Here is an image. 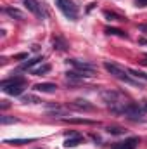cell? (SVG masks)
<instances>
[{
    "label": "cell",
    "instance_id": "1",
    "mask_svg": "<svg viewBox=\"0 0 147 149\" xmlns=\"http://www.w3.org/2000/svg\"><path fill=\"white\" fill-rule=\"evenodd\" d=\"M102 99L107 102L111 111L116 113V114H123L125 106L130 102V99L119 90H106V92H102Z\"/></svg>",
    "mask_w": 147,
    "mask_h": 149
},
{
    "label": "cell",
    "instance_id": "2",
    "mask_svg": "<svg viewBox=\"0 0 147 149\" xmlns=\"http://www.w3.org/2000/svg\"><path fill=\"white\" fill-rule=\"evenodd\" d=\"M0 88L9 94V95H21L26 88V80L23 76H14V78H9V80H3L0 83Z\"/></svg>",
    "mask_w": 147,
    "mask_h": 149
},
{
    "label": "cell",
    "instance_id": "3",
    "mask_svg": "<svg viewBox=\"0 0 147 149\" xmlns=\"http://www.w3.org/2000/svg\"><path fill=\"white\" fill-rule=\"evenodd\" d=\"M104 68L109 71L114 78H118V80H121V81H125V83H130V85H137V81L135 80H132V76L128 74L126 70H123L121 66H118V64H114V63H109V61H106L104 63Z\"/></svg>",
    "mask_w": 147,
    "mask_h": 149
},
{
    "label": "cell",
    "instance_id": "4",
    "mask_svg": "<svg viewBox=\"0 0 147 149\" xmlns=\"http://www.w3.org/2000/svg\"><path fill=\"white\" fill-rule=\"evenodd\" d=\"M55 5L59 7V10L71 21L78 19V7L74 5L73 0H55Z\"/></svg>",
    "mask_w": 147,
    "mask_h": 149
},
{
    "label": "cell",
    "instance_id": "5",
    "mask_svg": "<svg viewBox=\"0 0 147 149\" xmlns=\"http://www.w3.org/2000/svg\"><path fill=\"white\" fill-rule=\"evenodd\" d=\"M123 114H125L126 118H130V120H142L146 113H144V109H142L140 102L130 101V102L125 106V109H123Z\"/></svg>",
    "mask_w": 147,
    "mask_h": 149
},
{
    "label": "cell",
    "instance_id": "6",
    "mask_svg": "<svg viewBox=\"0 0 147 149\" xmlns=\"http://www.w3.org/2000/svg\"><path fill=\"white\" fill-rule=\"evenodd\" d=\"M137 146H139V137H128L121 142L112 144L111 149H137Z\"/></svg>",
    "mask_w": 147,
    "mask_h": 149
},
{
    "label": "cell",
    "instance_id": "7",
    "mask_svg": "<svg viewBox=\"0 0 147 149\" xmlns=\"http://www.w3.org/2000/svg\"><path fill=\"white\" fill-rule=\"evenodd\" d=\"M83 137L80 135V134H76V132H69L68 134V139L64 141V148H76V146H80V144H83Z\"/></svg>",
    "mask_w": 147,
    "mask_h": 149
},
{
    "label": "cell",
    "instance_id": "8",
    "mask_svg": "<svg viewBox=\"0 0 147 149\" xmlns=\"http://www.w3.org/2000/svg\"><path fill=\"white\" fill-rule=\"evenodd\" d=\"M23 2H24L26 9H28L31 14H35L37 17H43V10H42V5L38 3L37 0H23Z\"/></svg>",
    "mask_w": 147,
    "mask_h": 149
},
{
    "label": "cell",
    "instance_id": "9",
    "mask_svg": "<svg viewBox=\"0 0 147 149\" xmlns=\"http://www.w3.org/2000/svg\"><path fill=\"white\" fill-rule=\"evenodd\" d=\"M69 64L74 66L76 70H80V71H95V66H94V64H90V63H85V61L69 59Z\"/></svg>",
    "mask_w": 147,
    "mask_h": 149
},
{
    "label": "cell",
    "instance_id": "10",
    "mask_svg": "<svg viewBox=\"0 0 147 149\" xmlns=\"http://www.w3.org/2000/svg\"><path fill=\"white\" fill-rule=\"evenodd\" d=\"M71 108H74V109H83V111H92L94 109V106L88 101H85V99H76L73 104H71Z\"/></svg>",
    "mask_w": 147,
    "mask_h": 149
},
{
    "label": "cell",
    "instance_id": "11",
    "mask_svg": "<svg viewBox=\"0 0 147 149\" xmlns=\"http://www.w3.org/2000/svg\"><path fill=\"white\" fill-rule=\"evenodd\" d=\"M35 90L45 92V94H52V92L57 90V85H55V83H37V85H35Z\"/></svg>",
    "mask_w": 147,
    "mask_h": 149
},
{
    "label": "cell",
    "instance_id": "12",
    "mask_svg": "<svg viewBox=\"0 0 147 149\" xmlns=\"http://www.w3.org/2000/svg\"><path fill=\"white\" fill-rule=\"evenodd\" d=\"M5 14H9V16L14 17V19H19V21L24 19V14H23L19 9H14V7H7V9H5Z\"/></svg>",
    "mask_w": 147,
    "mask_h": 149
},
{
    "label": "cell",
    "instance_id": "13",
    "mask_svg": "<svg viewBox=\"0 0 147 149\" xmlns=\"http://www.w3.org/2000/svg\"><path fill=\"white\" fill-rule=\"evenodd\" d=\"M42 59H43L42 56H38V57H33V59H30V61H26V63H23V64L19 66V70H30L31 66H35V64H37V63H40Z\"/></svg>",
    "mask_w": 147,
    "mask_h": 149
},
{
    "label": "cell",
    "instance_id": "14",
    "mask_svg": "<svg viewBox=\"0 0 147 149\" xmlns=\"http://www.w3.org/2000/svg\"><path fill=\"white\" fill-rule=\"evenodd\" d=\"M54 49H57V50H66V49H68V42H66L64 38L57 37L54 40Z\"/></svg>",
    "mask_w": 147,
    "mask_h": 149
},
{
    "label": "cell",
    "instance_id": "15",
    "mask_svg": "<svg viewBox=\"0 0 147 149\" xmlns=\"http://www.w3.org/2000/svg\"><path fill=\"white\" fill-rule=\"evenodd\" d=\"M50 71V64H43V66H38L35 70H31V74H35V76H40V74H45Z\"/></svg>",
    "mask_w": 147,
    "mask_h": 149
},
{
    "label": "cell",
    "instance_id": "16",
    "mask_svg": "<svg viewBox=\"0 0 147 149\" xmlns=\"http://www.w3.org/2000/svg\"><path fill=\"white\" fill-rule=\"evenodd\" d=\"M21 102H24V104H38V102H42L40 99H38L37 95H23L21 97Z\"/></svg>",
    "mask_w": 147,
    "mask_h": 149
},
{
    "label": "cell",
    "instance_id": "17",
    "mask_svg": "<svg viewBox=\"0 0 147 149\" xmlns=\"http://www.w3.org/2000/svg\"><path fill=\"white\" fill-rule=\"evenodd\" d=\"M104 17H107L109 21H126L123 16H119L116 12H109V10H104Z\"/></svg>",
    "mask_w": 147,
    "mask_h": 149
},
{
    "label": "cell",
    "instance_id": "18",
    "mask_svg": "<svg viewBox=\"0 0 147 149\" xmlns=\"http://www.w3.org/2000/svg\"><path fill=\"white\" fill-rule=\"evenodd\" d=\"M35 139H7L5 144H14V146H21V144H28V142H33Z\"/></svg>",
    "mask_w": 147,
    "mask_h": 149
},
{
    "label": "cell",
    "instance_id": "19",
    "mask_svg": "<svg viewBox=\"0 0 147 149\" xmlns=\"http://www.w3.org/2000/svg\"><path fill=\"white\" fill-rule=\"evenodd\" d=\"M106 33L107 35H116V37H121V38H128V35L125 31H121L118 28H106Z\"/></svg>",
    "mask_w": 147,
    "mask_h": 149
},
{
    "label": "cell",
    "instance_id": "20",
    "mask_svg": "<svg viewBox=\"0 0 147 149\" xmlns=\"http://www.w3.org/2000/svg\"><path fill=\"white\" fill-rule=\"evenodd\" d=\"M64 121H68V123H83V125H94V123H95V121L85 120V118H68V120H64Z\"/></svg>",
    "mask_w": 147,
    "mask_h": 149
},
{
    "label": "cell",
    "instance_id": "21",
    "mask_svg": "<svg viewBox=\"0 0 147 149\" xmlns=\"http://www.w3.org/2000/svg\"><path fill=\"white\" fill-rule=\"evenodd\" d=\"M126 71H128V74H130V76H135V78H142V80H147V74H146V73H142V71H139V70H132V68H130V70H126Z\"/></svg>",
    "mask_w": 147,
    "mask_h": 149
},
{
    "label": "cell",
    "instance_id": "22",
    "mask_svg": "<svg viewBox=\"0 0 147 149\" xmlns=\"http://www.w3.org/2000/svg\"><path fill=\"white\" fill-rule=\"evenodd\" d=\"M107 132L112 134V135H121V134H125L126 130H125V128H121V127H107Z\"/></svg>",
    "mask_w": 147,
    "mask_h": 149
},
{
    "label": "cell",
    "instance_id": "23",
    "mask_svg": "<svg viewBox=\"0 0 147 149\" xmlns=\"http://www.w3.org/2000/svg\"><path fill=\"white\" fill-rule=\"evenodd\" d=\"M17 118H10V116H0V123L2 125H9V123H17Z\"/></svg>",
    "mask_w": 147,
    "mask_h": 149
},
{
    "label": "cell",
    "instance_id": "24",
    "mask_svg": "<svg viewBox=\"0 0 147 149\" xmlns=\"http://www.w3.org/2000/svg\"><path fill=\"white\" fill-rule=\"evenodd\" d=\"M140 106H142V109H144V113H147V99H144V101H140Z\"/></svg>",
    "mask_w": 147,
    "mask_h": 149
},
{
    "label": "cell",
    "instance_id": "25",
    "mask_svg": "<svg viewBox=\"0 0 147 149\" xmlns=\"http://www.w3.org/2000/svg\"><path fill=\"white\" fill-rule=\"evenodd\" d=\"M137 3H139L140 7H146V5H147V0H137Z\"/></svg>",
    "mask_w": 147,
    "mask_h": 149
},
{
    "label": "cell",
    "instance_id": "26",
    "mask_svg": "<svg viewBox=\"0 0 147 149\" xmlns=\"http://www.w3.org/2000/svg\"><path fill=\"white\" fill-rule=\"evenodd\" d=\"M2 108L7 109V108H9V102H7V101H2Z\"/></svg>",
    "mask_w": 147,
    "mask_h": 149
},
{
    "label": "cell",
    "instance_id": "27",
    "mask_svg": "<svg viewBox=\"0 0 147 149\" xmlns=\"http://www.w3.org/2000/svg\"><path fill=\"white\" fill-rule=\"evenodd\" d=\"M24 57H28L26 54H19V56H16V59H24Z\"/></svg>",
    "mask_w": 147,
    "mask_h": 149
}]
</instances>
